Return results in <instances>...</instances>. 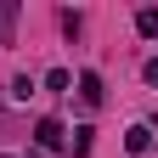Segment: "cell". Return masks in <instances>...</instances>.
Here are the masks:
<instances>
[{
	"instance_id": "cell-1",
	"label": "cell",
	"mask_w": 158,
	"mask_h": 158,
	"mask_svg": "<svg viewBox=\"0 0 158 158\" xmlns=\"http://www.w3.org/2000/svg\"><path fill=\"white\" fill-rule=\"evenodd\" d=\"M62 135H68L62 118H40V124H34V141H40V147H62Z\"/></svg>"
},
{
	"instance_id": "cell-2",
	"label": "cell",
	"mask_w": 158,
	"mask_h": 158,
	"mask_svg": "<svg viewBox=\"0 0 158 158\" xmlns=\"http://www.w3.org/2000/svg\"><path fill=\"white\" fill-rule=\"evenodd\" d=\"M0 45H17V0H0Z\"/></svg>"
},
{
	"instance_id": "cell-3",
	"label": "cell",
	"mask_w": 158,
	"mask_h": 158,
	"mask_svg": "<svg viewBox=\"0 0 158 158\" xmlns=\"http://www.w3.org/2000/svg\"><path fill=\"white\" fill-rule=\"evenodd\" d=\"M79 96H85V107H102V73H79Z\"/></svg>"
},
{
	"instance_id": "cell-4",
	"label": "cell",
	"mask_w": 158,
	"mask_h": 158,
	"mask_svg": "<svg viewBox=\"0 0 158 158\" xmlns=\"http://www.w3.org/2000/svg\"><path fill=\"white\" fill-rule=\"evenodd\" d=\"M124 147H130V152H147V147H152V124H130V130H124Z\"/></svg>"
},
{
	"instance_id": "cell-5",
	"label": "cell",
	"mask_w": 158,
	"mask_h": 158,
	"mask_svg": "<svg viewBox=\"0 0 158 158\" xmlns=\"http://www.w3.org/2000/svg\"><path fill=\"white\" fill-rule=\"evenodd\" d=\"M135 34H141V40H158V6H141V11H135Z\"/></svg>"
},
{
	"instance_id": "cell-6",
	"label": "cell",
	"mask_w": 158,
	"mask_h": 158,
	"mask_svg": "<svg viewBox=\"0 0 158 158\" xmlns=\"http://www.w3.org/2000/svg\"><path fill=\"white\" fill-rule=\"evenodd\" d=\"M34 90H40V85H34V79H28V73H17V79H11V102H28V96H34Z\"/></svg>"
},
{
	"instance_id": "cell-7",
	"label": "cell",
	"mask_w": 158,
	"mask_h": 158,
	"mask_svg": "<svg viewBox=\"0 0 158 158\" xmlns=\"http://www.w3.org/2000/svg\"><path fill=\"white\" fill-rule=\"evenodd\" d=\"M68 85H73L68 68H51V73H45V90H68Z\"/></svg>"
},
{
	"instance_id": "cell-8",
	"label": "cell",
	"mask_w": 158,
	"mask_h": 158,
	"mask_svg": "<svg viewBox=\"0 0 158 158\" xmlns=\"http://www.w3.org/2000/svg\"><path fill=\"white\" fill-rule=\"evenodd\" d=\"M90 135H96L90 124H79V130H73V158H85V152H90Z\"/></svg>"
},
{
	"instance_id": "cell-9",
	"label": "cell",
	"mask_w": 158,
	"mask_h": 158,
	"mask_svg": "<svg viewBox=\"0 0 158 158\" xmlns=\"http://www.w3.org/2000/svg\"><path fill=\"white\" fill-rule=\"evenodd\" d=\"M141 79H147V85H158V56H147V62H141Z\"/></svg>"
}]
</instances>
